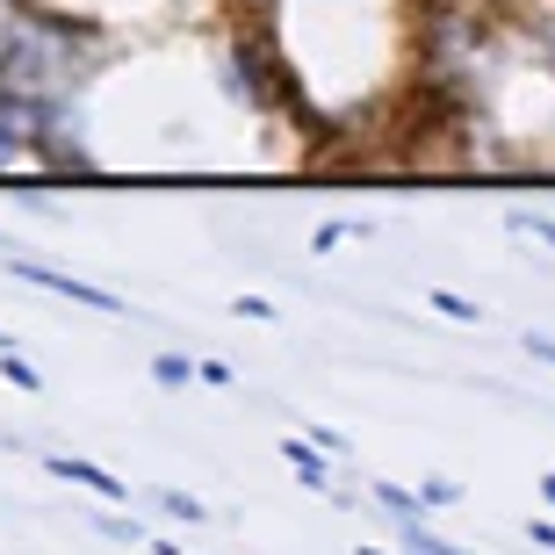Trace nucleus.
Returning <instances> with one entry per match:
<instances>
[{
    "mask_svg": "<svg viewBox=\"0 0 555 555\" xmlns=\"http://www.w3.org/2000/svg\"><path fill=\"white\" fill-rule=\"evenodd\" d=\"M65 87H73V37L43 29V22H15V37L0 51V94L37 108L51 94H65Z\"/></svg>",
    "mask_w": 555,
    "mask_h": 555,
    "instance_id": "1",
    "label": "nucleus"
},
{
    "mask_svg": "<svg viewBox=\"0 0 555 555\" xmlns=\"http://www.w3.org/2000/svg\"><path fill=\"white\" fill-rule=\"evenodd\" d=\"M15 274L22 282H37V288H59V296H73V304H87V310H108V318H116V296H108V288H94V282H73V274H59V268H29V260H15Z\"/></svg>",
    "mask_w": 555,
    "mask_h": 555,
    "instance_id": "2",
    "label": "nucleus"
},
{
    "mask_svg": "<svg viewBox=\"0 0 555 555\" xmlns=\"http://www.w3.org/2000/svg\"><path fill=\"white\" fill-rule=\"evenodd\" d=\"M43 469H51V476H65V483H87L94 498H130V483H116V476H108V469H94V462H73V454H51Z\"/></svg>",
    "mask_w": 555,
    "mask_h": 555,
    "instance_id": "3",
    "label": "nucleus"
},
{
    "mask_svg": "<svg viewBox=\"0 0 555 555\" xmlns=\"http://www.w3.org/2000/svg\"><path fill=\"white\" fill-rule=\"evenodd\" d=\"M282 454L296 462V469H304V483H318V491H325V462H318V454H310L304 440H282Z\"/></svg>",
    "mask_w": 555,
    "mask_h": 555,
    "instance_id": "4",
    "label": "nucleus"
},
{
    "mask_svg": "<svg viewBox=\"0 0 555 555\" xmlns=\"http://www.w3.org/2000/svg\"><path fill=\"white\" fill-rule=\"evenodd\" d=\"M433 310H440V318H454V325H476V318H483L476 304H462V296H448V288H433Z\"/></svg>",
    "mask_w": 555,
    "mask_h": 555,
    "instance_id": "5",
    "label": "nucleus"
},
{
    "mask_svg": "<svg viewBox=\"0 0 555 555\" xmlns=\"http://www.w3.org/2000/svg\"><path fill=\"white\" fill-rule=\"evenodd\" d=\"M0 375H8V383H22V390H37L43 375L29 369V361H22V353H0Z\"/></svg>",
    "mask_w": 555,
    "mask_h": 555,
    "instance_id": "6",
    "label": "nucleus"
},
{
    "mask_svg": "<svg viewBox=\"0 0 555 555\" xmlns=\"http://www.w3.org/2000/svg\"><path fill=\"white\" fill-rule=\"evenodd\" d=\"M152 375H159V383H188V375H203V369H188L181 353H166V361H152Z\"/></svg>",
    "mask_w": 555,
    "mask_h": 555,
    "instance_id": "7",
    "label": "nucleus"
},
{
    "mask_svg": "<svg viewBox=\"0 0 555 555\" xmlns=\"http://www.w3.org/2000/svg\"><path fill=\"white\" fill-rule=\"evenodd\" d=\"M513 224H519V231H534V238H548V246H555V224H548V217H513Z\"/></svg>",
    "mask_w": 555,
    "mask_h": 555,
    "instance_id": "8",
    "label": "nucleus"
},
{
    "mask_svg": "<svg viewBox=\"0 0 555 555\" xmlns=\"http://www.w3.org/2000/svg\"><path fill=\"white\" fill-rule=\"evenodd\" d=\"M534 541H541V548H555V527H548V519H541V527H534Z\"/></svg>",
    "mask_w": 555,
    "mask_h": 555,
    "instance_id": "9",
    "label": "nucleus"
},
{
    "mask_svg": "<svg viewBox=\"0 0 555 555\" xmlns=\"http://www.w3.org/2000/svg\"><path fill=\"white\" fill-rule=\"evenodd\" d=\"M541 498H548V505H555V476H541Z\"/></svg>",
    "mask_w": 555,
    "mask_h": 555,
    "instance_id": "10",
    "label": "nucleus"
}]
</instances>
